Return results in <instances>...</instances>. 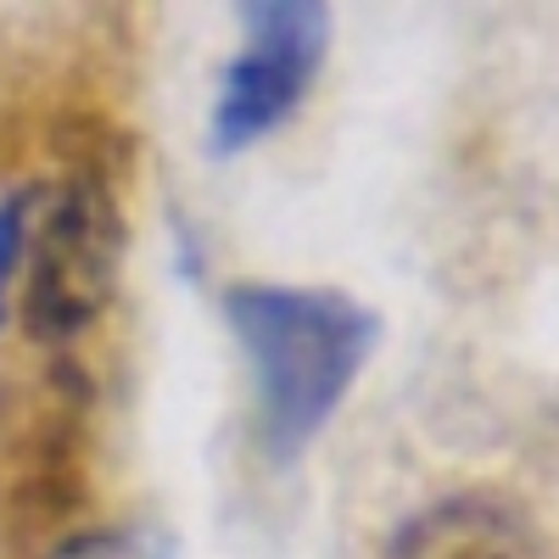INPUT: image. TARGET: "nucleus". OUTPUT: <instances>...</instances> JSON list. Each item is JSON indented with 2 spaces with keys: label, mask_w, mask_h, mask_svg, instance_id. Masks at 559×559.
<instances>
[{
  "label": "nucleus",
  "mask_w": 559,
  "mask_h": 559,
  "mask_svg": "<svg viewBox=\"0 0 559 559\" xmlns=\"http://www.w3.org/2000/svg\"><path fill=\"white\" fill-rule=\"evenodd\" d=\"M229 324L252 364L258 431L274 459H297L324 431L381 342V319L342 292L241 286L229 292Z\"/></svg>",
  "instance_id": "f257e3e1"
},
{
  "label": "nucleus",
  "mask_w": 559,
  "mask_h": 559,
  "mask_svg": "<svg viewBox=\"0 0 559 559\" xmlns=\"http://www.w3.org/2000/svg\"><path fill=\"white\" fill-rule=\"evenodd\" d=\"M123 258V224L102 179H73L45 213L28 274H23V324L34 342H73L112 297Z\"/></svg>",
  "instance_id": "f03ea898"
},
{
  "label": "nucleus",
  "mask_w": 559,
  "mask_h": 559,
  "mask_svg": "<svg viewBox=\"0 0 559 559\" xmlns=\"http://www.w3.org/2000/svg\"><path fill=\"white\" fill-rule=\"evenodd\" d=\"M241 23H247V45L224 68L218 102H213L207 140L218 157L241 152L286 123L308 96V84L324 62V45H331V12L308 7V0H258V7H241Z\"/></svg>",
  "instance_id": "7ed1b4c3"
},
{
  "label": "nucleus",
  "mask_w": 559,
  "mask_h": 559,
  "mask_svg": "<svg viewBox=\"0 0 559 559\" xmlns=\"http://www.w3.org/2000/svg\"><path fill=\"white\" fill-rule=\"evenodd\" d=\"M386 559H548V543L498 498H442L392 537Z\"/></svg>",
  "instance_id": "20e7f679"
},
{
  "label": "nucleus",
  "mask_w": 559,
  "mask_h": 559,
  "mask_svg": "<svg viewBox=\"0 0 559 559\" xmlns=\"http://www.w3.org/2000/svg\"><path fill=\"white\" fill-rule=\"evenodd\" d=\"M51 559H179V548L146 526H112V532H79Z\"/></svg>",
  "instance_id": "39448f33"
},
{
  "label": "nucleus",
  "mask_w": 559,
  "mask_h": 559,
  "mask_svg": "<svg viewBox=\"0 0 559 559\" xmlns=\"http://www.w3.org/2000/svg\"><path fill=\"white\" fill-rule=\"evenodd\" d=\"M34 197H7L0 202V319H7V286L23 263V229H28Z\"/></svg>",
  "instance_id": "423d86ee"
}]
</instances>
